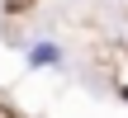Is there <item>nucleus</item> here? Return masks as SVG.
I'll return each mask as SVG.
<instances>
[{
  "instance_id": "obj_2",
  "label": "nucleus",
  "mask_w": 128,
  "mask_h": 118,
  "mask_svg": "<svg viewBox=\"0 0 128 118\" xmlns=\"http://www.w3.org/2000/svg\"><path fill=\"white\" fill-rule=\"evenodd\" d=\"M124 95H128V90H124Z\"/></svg>"
},
{
  "instance_id": "obj_1",
  "label": "nucleus",
  "mask_w": 128,
  "mask_h": 118,
  "mask_svg": "<svg viewBox=\"0 0 128 118\" xmlns=\"http://www.w3.org/2000/svg\"><path fill=\"white\" fill-rule=\"evenodd\" d=\"M28 66H62V47L57 43H33L28 47Z\"/></svg>"
}]
</instances>
